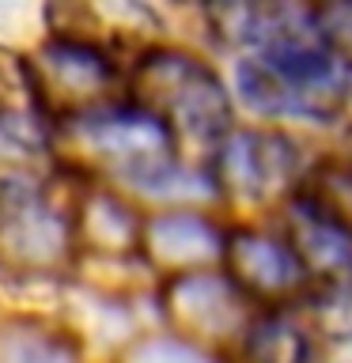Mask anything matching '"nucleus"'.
Masks as SVG:
<instances>
[{"label": "nucleus", "mask_w": 352, "mask_h": 363, "mask_svg": "<svg viewBox=\"0 0 352 363\" xmlns=\"http://www.w3.org/2000/svg\"><path fill=\"white\" fill-rule=\"evenodd\" d=\"M129 106L159 121L170 136H193V140L227 136L231 121V102L220 76L197 57L175 50L148 53L133 65Z\"/></svg>", "instance_id": "nucleus-1"}, {"label": "nucleus", "mask_w": 352, "mask_h": 363, "mask_svg": "<svg viewBox=\"0 0 352 363\" xmlns=\"http://www.w3.org/2000/svg\"><path fill=\"white\" fill-rule=\"evenodd\" d=\"M76 147L84 152L99 170L114 178H125L133 186L159 189L163 182L178 174L175 170V136L159 121L144 118L141 110H99L79 121H68Z\"/></svg>", "instance_id": "nucleus-2"}, {"label": "nucleus", "mask_w": 352, "mask_h": 363, "mask_svg": "<svg viewBox=\"0 0 352 363\" xmlns=\"http://www.w3.org/2000/svg\"><path fill=\"white\" fill-rule=\"evenodd\" d=\"M76 223L42 197V182L0 189V269L11 277H61L72 265Z\"/></svg>", "instance_id": "nucleus-3"}, {"label": "nucleus", "mask_w": 352, "mask_h": 363, "mask_svg": "<svg viewBox=\"0 0 352 363\" xmlns=\"http://www.w3.org/2000/svg\"><path fill=\"white\" fill-rule=\"evenodd\" d=\"M238 91L261 113H307V118H334L345 95L326 50L246 57L238 65Z\"/></svg>", "instance_id": "nucleus-4"}, {"label": "nucleus", "mask_w": 352, "mask_h": 363, "mask_svg": "<svg viewBox=\"0 0 352 363\" xmlns=\"http://www.w3.org/2000/svg\"><path fill=\"white\" fill-rule=\"evenodd\" d=\"M38 121H79L114 91V61L68 38H50L27 65Z\"/></svg>", "instance_id": "nucleus-5"}, {"label": "nucleus", "mask_w": 352, "mask_h": 363, "mask_svg": "<svg viewBox=\"0 0 352 363\" xmlns=\"http://www.w3.org/2000/svg\"><path fill=\"white\" fill-rule=\"evenodd\" d=\"M216 186L238 201H265L295 174V147L280 133L238 129L216 147Z\"/></svg>", "instance_id": "nucleus-6"}, {"label": "nucleus", "mask_w": 352, "mask_h": 363, "mask_svg": "<svg viewBox=\"0 0 352 363\" xmlns=\"http://www.w3.org/2000/svg\"><path fill=\"white\" fill-rule=\"evenodd\" d=\"M163 311L197 337H231L246 325V295L220 272H182L163 284Z\"/></svg>", "instance_id": "nucleus-7"}, {"label": "nucleus", "mask_w": 352, "mask_h": 363, "mask_svg": "<svg viewBox=\"0 0 352 363\" xmlns=\"http://www.w3.org/2000/svg\"><path fill=\"white\" fill-rule=\"evenodd\" d=\"M224 261L231 269L227 280L246 299L280 303V299H292V295H299L307 288V269L295 257V246L277 242V238L235 231L224 242Z\"/></svg>", "instance_id": "nucleus-8"}, {"label": "nucleus", "mask_w": 352, "mask_h": 363, "mask_svg": "<svg viewBox=\"0 0 352 363\" xmlns=\"http://www.w3.org/2000/svg\"><path fill=\"white\" fill-rule=\"evenodd\" d=\"M144 254L155 269H170V277H182L224 257V238L204 216L167 212L144 227Z\"/></svg>", "instance_id": "nucleus-9"}, {"label": "nucleus", "mask_w": 352, "mask_h": 363, "mask_svg": "<svg viewBox=\"0 0 352 363\" xmlns=\"http://www.w3.org/2000/svg\"><path fill=\"white\" fill-rule=\"evenodd\" d=\"M299 208L352 238V159H326L299 193Z\"/></svg>", "instance_id": "nucleus-10"}, {"label": "nucleus", "mask_w": 352, "mask_h": 363, "mask_svg": "<svg viewBox=\"0 0 352 363\" xmlns=\"http://www.w3.org/2000/svg\"><path fill=\"white\" fill-rule=\"evenodd\" d=\"M0 363H76V348L34 322H11L0 329Z\"/></svg>", "instance_id": "nucleus-11"}, {"label": "nucleus", "mask_w": 352, "mask_h": 363, "mask_svg": "<svg viewBox=\"0 0 352 363\" xmlns=\"http://www.w3.org/2000/svg\"><path fill=\"white\" fill-rule=\"evenodd\" d=\"M307 356H311V340H307L303 329H295L284 318L250 325V337H246L250 363H307Z\"/></svg>", "instance_id": "nucleus-12"}, {"label": "nucleus", "mask_w": 352, "mask_h": 363, "mask_svg": "<svg viewBox=\"0 0 352 363\" xmlns=\"http://www.w3.org/2000/svg\"><path fill=\"white\" fill-rule=\"evenodd\" d=\"M79 223H84V231L95 238V246H110V250H125L136 235L133 216L125 212V204H118L114 197H106V193H99V197H91L84 204Z\"/></svg>", "instance_id": "nucleus-13"}, {"label": "nucleus", "mask_w": 352, "mask_h": 363, "mask_svg": "<svg viewBox=\"0 0 352 363\" xmlns=\"http://www.w3.org/2000/svg\"><path fill=\"white\" fill-rule=\"evenodd\" d=\"M0 113H4V118H34L38 121L27 61H19V57L8 53V50H0Z\"/></svg>", "instance_id": "nucleus-14"}, {"label": "nucleus", "mask_w": 352, "mask_h": 363, "mask_svg": "<svg viewBox=\"0 0 352 363\" xmlns=\"http://www.w3.org/2000/svg\"><path fill=\"white\" fill-rule=\"evenodd\" d=\"M129 363H212V359L193 345H182V340H170V337H155V340H144L129 356Z\"/></svg>", "instance_id": "nucleus-15"}, {"label": "nucleus", "mask_w": 352, "mask_h": 363, "mask_svg": "<svg viewBox=\"0 0 352 363\" xmlns=\"http://www.w3.org/2000/svg\"><path fill=\"white\" fill-rule=\"evenodd\" d=\"M314 23H318V34H322L326 50L352 53V4L314 8Z\"/></svg>", "instance_id": "nucleus-16"}, {"label": "nucleus", "mask_w": 352, "mask_h": 363, "mask_svg": "<svg viewBox=\"0 0 352 363\" xmlns=\"http://www.w3.org/2000/svg\"><path fill=\"white\" fill-rule=\"evenodd\" d=\"M318 314H322L326 329L334 337H352V288H337L318 299Z\"/></svg>", "instance_id": "nucleus-17"}]
</instances>
